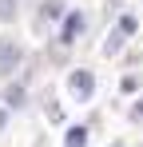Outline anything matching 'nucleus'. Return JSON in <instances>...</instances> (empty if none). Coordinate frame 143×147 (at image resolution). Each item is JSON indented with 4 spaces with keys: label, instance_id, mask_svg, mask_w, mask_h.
Returning a JSON list of instances; mask_svg holds the SVG:
<instances>
[{
    "label": "nucleus",
    "instance_id": "f257e3e1",
    "mask_svg": "<svg viewBox=\"0 0 143 147\" xmlns=\"http://www.w3.org/2000/svg\"><path fill=\"white\" fill-rule=\"evenodd\" d=\"M68 88H72V96L76 99H88L95 92V72H84V68H76V72L68 76Z\"/></svg>",
    "mask_w": 143,
    "mask_h": 147
},
{
    "label": "nucleus",
    "instance_id": "f03ea898",
    "mask_svg": "<svg viewBox=\"0 0 143 147\" xmlns=\"http://www.w3.org/2000/svg\"><path fill=\"white\" fill-rule=\"evenodd\" d=\"M16 64H20V44H12V40H0V76L16 72Z\"/></svg>",
    "mask_w": 143,
    "mask_h": 147
},
{
    "label": "nucleus",
    "instance_id": "7ed1b4c3",
    "mask_svg": "<svg viewBox=\"0 0 143 147\" xmlns=\"http://www.w3.org/2000/svg\"><path fill=\"white\" fill-rule=\"evenodd\" d=\"M80 28H84V16H80V12H68V20H64V28H60V40H64V48H68V44H76Z\"/></svg>",
    "mask_w": 143,
    "mask_h": 147
},
{
    "label": "nucleus",
    "instance_id": "20e7f679",
    "mask_svg": "<svg viewBox=\"0 0 143 147\" xmlns=\"http://www.w3.org/2000/svg\"><path fill=\"white\" fill-rule=\"evenodd\" d=\"M88 143V127H72L68 131V147H84Z\"/></svg>",
    "mask_w": 143,
    "mask_h": 147
},
{
    "label": "nucleus",
    "instance_id": "39448f33",
    "mask_svg": "<svg viewBox=\"0 0 143 147\" xmlns=\"http://www.w3.org/2000/svg\"><path fill=\"white\" fill-rule=\"evenodd\" d=\"M4 103H12V107H20V103H24V88H20V84H12V88L4 92Z\"/></svg>",
    "mask_w": 143,
    "mask_h": 147
},
{
    "label": "nucleus",
    "instance_id": "423d86ee",
    "mask_svg": "<svg viewBox=\"0 0 143 147\" xmlns=\"http://www.w3.org/2000/svg\"><path fill=\"white\" fill-rule=\"evenodd\" d=\"M0 20H4V24L16 20V0H0Z\"/></svg>",
    "mask_w": 143,
    "mask_h": 147
},
{
    "label": "nucleus",
    "instance_id": "0eeeda50",
    "mask_svg": "<svg viewBox=\"0 0 143 147\" xmlns=\"http://www.w3.org/2000/svg\"><path fill=\"white\" fill-rule=\"evenodd\" d=\"M119 48H123V32L115 28V32H111V40H107V48H103V52H107V56H115Z\"/></svg>",
    "mask_w": 143,
    "mask_h": 147
},
{
    "label": "nucleus",
    "instance_id": "6e6552de",
    "mask_svg": "<svg viewBox=\"0 0 143 147\" xmlns=\"http://www.w3.org/2000/svg\"><path fill=\"white\" fill-rule=\"evenodd\" d=\"M135 28H139V24H135V16H123V20H119V32H123V36H131Z\"/></svg>",
    "mask_w": 143,
    "mask_h": 147
},
{
    "label": "nucleus",
    "instance_id": "1a4fd4ad",
    "mask_svg": "<svg viewBox=\"0 0 143 147\" xmlns=\"http://www.w3.org/2000/svg\"><path fill=\"white\" fill-rule=\"evenodd\" d=\"M119 88H123V92H135V88H139V80H135V76H123V84H119Z\"/></svg>",
    "mask_w": 143,
    "mask_h": 147
},
{
    "label": "nucleus",
    "instance_id": "9d476101",
    "mask_svg": "<svg viewBox=\"0 0 143 147\" xmlns=\"http://www.w3.org/2000/svg\"><path fill=\"white\" fill-rule=\"evenodd\" d=\"M48 119H52V123H60V119H64V111H60L56 103H48Z\"/></svg>",
    "mask_w": 143,
    "mask_h": 147
},
{
    "label": "nucleus",
    "instance_id": "9b49d317",
    "mask_svg": "<svg viewBox=\"0 0 143 147\" xmlns=\"http://www.w3.org/2000/svg\"><path fill=\"white\" fill-rule=\"evenodd\" d=\"M127 119H131V123H139V119H143V99L135 103V107H131V115H127Z\"/></svg>",
    "mask_w": 143,
    "mask_h": 147
},
{
    "label": "nucleus",
    "instance_id": "f8f14e48",
    "mask_svg": "<svg viewBox=\"0 0 143 147\" xmlns=\"http://www.w3.org/2000/svg\"><path fill=\"white\" fill-rule=\"evenodd\" d=\"M0 131H4V111H0Z\"/></svg>",
    "mask_w": 143,
    "mask_h": 147
},
{
    "label": "nucleus",
    "instance_id": "ddd939ff",
    "mask_svg": "<svg viewBox=\"0 0 143 147\" xmlns=\"http://www.w3.org/2000/svg\"><path fill=\"white\" fill-rule=\"evenodd\" d=\"M111 147H123V143H111Z\"/></svg>",
    "mask_w": 143,
    "mask_h": 147
}]
</instances>
